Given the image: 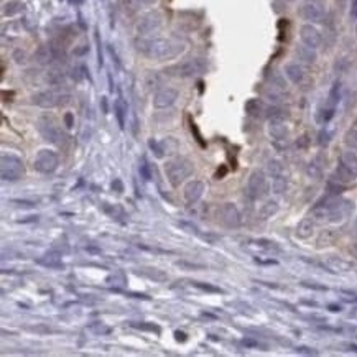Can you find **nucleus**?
I'll return each instance as SVG.
<instances>
[{"mask_svg":"<svg viewBox=\"0 0 357 357\" xmlns=\"http://www.w3.org/2000/svg\"><path fill=\"white\" fill-rule=\"evenodd\" d=\"M135 46L144 56L156 61L173 60L185 50V46L180 42H173L170 38H138Z\"/></svg>","mask_w":357,"mask_h":357,"instance_id":"nucleus-1","label":"nucleus"},{"mask_svg":"<svg viewBox=\"0 0 357 357\" xmlns=\"http://www.w3.org/2000/svg\"><path fill=\"white\" fill-rule=\"evenodd\" d=\"M352 211V203L341 197H328L313 208V217L318 222H341Z\"/></svg>","mask_w":357,"mask_h":357,"instance_id":"nucleus-2","label":"nucleus"},{"mask_svg":"<svg viewBox=\"0 0 357 357\" xmlns=\"http://www.w3.org/2000/svg\"><path fill=\"white\" fill-rule=\"evenodd\" d=\"M193 173H194V165L191 160H188L185 156L171 158V160L165 163V174L173 188H178L181 183H185Z\"/></svg>","mask_w":357,"mask_h":357,"instance_id":"nucleus-3","label":"nucleus"},{"mask_svg":"<svg viewBox=\"0 0 357 357\" xmlns=\"http://www.w3.org/2000/svg\"><path fill=\"white\" fill-rule=\"evenodd\" d=\"M206 71H208V63L201 58H191L166 68L165 73L174 77H193L197 74H204Z\"/></svg>","mask_w":357,"mask_h":357,"instance_id":"nucleus-4","label":"nucleus"},{"mask_svg":"<svg viewBox=\"0 0 357 357\" xmlns=\"http://www.w3.org/2000/svg\"><path fill=\"white\" fill-rule=\"evenodd\" d=\"M25 174V165L17 155H2L0 158V176L4 181H18Z\"/></svg>","mask_w":357,"mask_h":357,"instance_id":"nucleus-5","label":"nucleus"},{"mask_svg":"<svg viewBox=\"0 0 357 357\" xmlns=\"http://www.w3.org/2000/svg\"><path fill=\"white\" fill-rule=\"evenodd\" d=\"M38 132L42 133V137L46 142H51V144H54V145H63V142L66 140V135L61 132L58 124L54 122V118L48 117V115L39 117V121H38Z\"/></svg>","mask_w":357,"mask_h":357,"instance_id":"nucleus-6","label":"nucleus"},{"mask_svg":"<svg viewBox=\"0 0 357 357\" xmlns=\"http://www.w3.org/2000/svg\"><path fill=\"white\" fill-rule=\"evenodd\" d=\"M245 193L250 197V200H260V197L267 196L268 193V181L265 173L262 170H253L250 173V176L247 180V188H245Z\"/></svg>","mask_w":357,"mask_h":357,"instance_id":"nucleus-7","label":"nucleus"},{"mask_svg":"<svg viewBox=\"0 0 357 357\" xmlns=\"http://www.w3.org/2000/svg\"><path fill=\"white\" fill-rule=\"evenodd\" d=\"M60 165V156L56 152H53V150H39V152L36 153L35 160H33V166L35 170L38 173H43V174H48V173H53L54 170L58 168Z\"/></svg>","mask_w":357,"mask_h":357,"instance_id":"nucleus-8","label":"nucleus"},{"mask_svg":"<svg viewBox=\"0 0 357 357\" xmlns=\"http://www.w3.org/2000/svg\"><path fill=\"white\" fill-rule=\"evenodd\" d=\"M31 102L42 109H53V107H58V106H63V104H66V102H69V96H66V94H58L54 91H42L31 96Z\"/></svg>","mask_w":357,"mask_h":357,"instance_id":"nucleus-9","label":"nucleus"},{"mask_svg":"<svg viewBox=\"0 0 357 357\" xmlns=\"http://www.w3.org/2000/svg\"><path fill=\"white\" fill-rule=\"evenodd\" d=\"M162 25H163V15L158 10H152V12H148L140 17V20L137 23V31L140 35L148 36V35H152V33H155V31L160 30Z\"/></svg>","mask_w":357,"mask_h":357,"instance_id":"nucleus-10","label":"nucleus"},{"mask_svg":"<svg viewBox=\"0 0 357 357\" xmlns=\"http://www.w3.org/2000/svg\"><path fill=\"white\" fill-rule=\"evenodd\" d=\"M219 222L227 229H237L241 226V212L237 209V206L234 203H224L219 208Z\"/></svg>","mask_w":357,"mask_h":357,"instance_id":"nucleus-11","label":"nucleus"},{"mask_svg":"<svg viewBox=\"0 0 357 357\" xmlns=\"http://www.w3.org/2000/svg\"><path fill=\"white\" fill-rule=\"evenodd\" d=\"M300 17L308 22H323L324 18V9L320 0H306V2L300 7Z\"/></svg>","mask_w":357,"mask_h":357,"instance_id":"nucleus-12","label":"nucleus"},{"mask_svg":"<svg viewBox=\"0 0 357 357\" xmlns=\"http://www.w3.org/2000/svg\"><path fill=\"white\" fill-rule=\"evenodd\" d=\"M300 39H301V43L309 46V48H313V50L320 48V46L323 45L321 31L314 25H311V23H306V25L300 28Z\"/></svg>","mask_w":357,"mask_h":357,"instance_id":"nucleus-13","label":"nucleus"},{"mask_svg":"<svg viewBox=\"0 0 357 357\" xmlns=\"http://www.w3.org/2000/svg\"><path fill=\"white\" fill-rule=\"evenodd\" d=\"M180 96L178 89L174 87H162L158 89L153 96V107L156 109H166V107H171L174 102H176Z\"/></svg>","mask_w":357,"mask_h":357,"instance_id":"nucleus-14","label":"nucleus"},{"mask_svg":"<svg viewBox=\"0 0 357 357\" xmlns=\"http://www.w3.org/2000/svg\"><path fill=\"white\" fill-rule=\"evenodd\" d=\"M206 191V185L203 183V181L200 180H193V181H189V183L185 186V200L189 203V204H194L201 200V196L204 194Z\"/></svg>","mask_w":357,"mask_h":357,"instance_id":"nucleus-15","label":"nucleus"},{"mask_svg":"<svg viewBox=\"0 0 357 357\" xmlns=\"http://www.w3.org/2000/svg\"><path fill=\"white\" fill-rule=\"evenodd\" d=\"M324 265H326V268H329V272L332 273H343V272L352 270L351 262L343 257H338V255H328L324 259Z\"/></svg>","mask_w":357,"mask_h":357,"instance_id":"nucleus-16","label":"nucleus"},{"mask_svg":"<svg viewBox=\"0 0 357 357\" xmlns=\"http://www.w3.org/2000/svg\"><path fill=\"white\" fill-rule=\"evenodd\" d=\"M249 247L253 249L255 252H262V253H268V255H275V253H280L282 249L279 247V244L268 239H255L249 242Z\"/></svg>","mask_w":357,"mask_h":357,"instance_id":"nucleus-17","label":"nucleus"},{"mask_svg":"<svg viewBox=\"0 0 357 357\" xmlns=\"http://www.w3.org/2000/svg\"><path fill=\"white\" fill-rule=\"evenodd\" d=\"M36 264L45 267V268H53V270H60V268L65 267L63 265V260H61V253L58 250L46 252L42 259H36Z\"/></svg>","mask_w":357,"mask_h":357,"instance_id":"nucleus-18","label":"nucleus"},{"mask_svg":"<svg viewBox=\"0 0 357 357\" xmlns=\"http://www.w3.org/2000/svg\"><path fill=\"white\" fill-rule=\"evenodd\" d=\"M268 133L275 142H287L288 138V129L285 125L283 121L276 118V121H270V125H268Z\"/></svg>","mask_w":357,"mask_h":357,"instance_id":"nucleus-19","label":"nucleus"},{"mask_svg":"<svg viewBox=\"0 0 357 357\" xmlns=\"http://www.w3.org/2000/svg\"><path fill=\"white\" fill-rule=\"evenodd\" d=\"M285 76H287L288 81H291L293 84H300V83H303V79H305V71L298 63H288V65H285Z\"/></svg>","mask_w":357,"mask_h":357,"instance_id":"nucleus-20","label":"nucleus"},{"mask_svg":"<svg viewBox=\"0 0 357 357\" xmlns=\"http://www.w3.org/2000/svg\"><path fill=\"white\" fill-rule=\"evenodd\" d=\"M334 181L336 183H339V185H349V183H352V181L357 178L355 174L347 168L346 165H343L339 162V165H338V168H336V171H334Z\"/></svg>","mask_w":357,"mask_h":357,"instance_id":"nucleus-21","label":"nucleus"},{"mask_svg":"<svg viewBox=\"0 0 357 357\" xmlns=\"http://www.w3.org/2000/svg\"><path fill=\"white\" fill-rule=\"evenodd\" d=\"M314 234V221L311 217H305L298 222L296 226V237L298 239H309Z\"/></svg>","mask_w":357,"mask_h":357,"instance_id":"nucleus-22","label":"nucleus"},{"mask_svg":"<svg viewBox=\"0 0 357 357\" xmlns=\"http://www.w3.org/2000/svg\"><path fill=\"white\" fill-rule=\"evenodd\" d=\"M137 273L145 275L147 279L153 280V282H166L168 280V273L160 270V268H155V267H142L137 270Z\"/></svg>","mask_w":357,"mask_h":357,"instance_id":"nucleus-23","label":"nucleus"},{"mask_svg":"<svg viewBox=\"0 0 357 357\" xmlns=\"http://www.w3.org/2000/svg\"><path fill=\"white\" fill-rule=\"evenodd\" d=\"M336 241H338V232L334 229H324L318 235V239H316V244H318L320 249H323V247H329V245H334Z\"/></svg>","mask_w":357,"mask_h":357,"instance_id":"nucleus-24","label":"nucleus"},{"mask_svg":"<svg viewBox=\"0 0 357 357\" xmlns=\"http://www.w3.org/2000/svg\"><path fill=\"white\" fill-rule=\"evenodd\" d=\"M296 56H298V60H301L303 63H306V65H311V63L316 61V53H314V50L309 48V46H306V45L296 46Z\"/></svg>","mask_w":357,"mask_h":357,"instance_id":"nucleus-25","label":"nucleus"},{"mask_svg":"<svg viewBox=\"0 0 357 357\" xmlns=\"http://www.w3.org/2000/svg\"><path fill=\"white\" fill-rule=\"evenodd\" d=\"M279 212V203L276 201H267L265 204H262V208L259 211V217L260 219H270L272 216Z\"/></svg>","mask_w":357,"mask_h":357,"instance_id":"nucleus-26","label":"nucleus"},{"mask_svg":"<svg viewBox=\"0 0 357 357\" xmlns=\"http://www.w3.org/2000/svg\"><path fill=\"white\" fill-rule=\"evenodd\" d=\"M288 188V180H287V174H279V176H273L272 178V189L275 194H283L287 191Z\"/></svg>","mask_w":357,"mask_h":357,"instance_id":"nucleus-27","label":"nucleus"},{"mask_svg":"<svg viewBox=\"0 0 357 357\" xmlns=\"http://www.w3.org/2000/svg\"><path fill=\"white\" fill-rule=\"evenodd\" d=\"M320 158H321V156H316L313 162H309L308 168H306L308 176L313 178V180H320L321 174H323V165L320 163Z\"/></svg>","mask_w":357,"mask_h":357,"instance_id":"nucleus-28","label":"nucleus"},{"mask_svg":"<svg viewBox=\"0 0 357 357\" xmlns=\"http://www.w3.org/2000/svg\"><path fill=\"white\" fill-rule=\"evenodd\" d=\"M104 211L106 214H109L112 219H117V221H124L125 217V211L121 204H104Z\"/></svg>","mask_w":357,"mask_h":357,"instance_id":"nucleus-29","label":"nucleus"},{"mask_svg":"<svg viewBox=\"0 0 357 357\" xmlns=\"http://www.w3.org/2000/svg\"><path fill=\"white\" fill-rule=\"evenodd\" d=\"M341 163L346 165L347 168L357 176V155L354 152H344L343 155H341Z\"/></svg>","mask_w":357,"mask_h":357,"instance_id":"nucleus-30","label":"nucleus"},{"mask_svg":"<svg viewBox=\"0 0 357 357\" xmlns=\"http://www.w3.org/2000/svg\"><path fill=\"white\" fill-rule=\"evenodd\" d=\"M245 110H247L249 115L259 117V115H262V112H264V104H262L259 99H250V101H247V104H245Z\"/></svg>","mask_w":357,"mask_h":357,"instance_id":"nucleus-31","label":"nucleus"},{"mask_svg":"<svg viewBox=\"0 0 357 357\" xmlns=\"http://www.w3.org/2000/svg\"><path fill=\"white\" fill-rule=\"evenodd\" d=\"M114 110H115V117H117V122L118 125H121V129H124L125 127V115H127V106H125V102L122 99H118L115 102V106H114Z\"/></svg>","mask_w":357,"mask_h":357,"instance_id":"nucleus-32","label":"nucleus"},{"mask_svg":"<svg viewBox=\"0 0 357 357\" xmlns=\"http://www.w3.org/2000/svg\"><path fill=\"white\" fill-rule=\"evenodd\" d=\"M339 99H341V83H339V81H336L334 84H332L331 91H329V97H328L329 106L336 107V106H338V102H339Z\"/></svg>","mask_w":357,"mask_h":357,"instance_id":"nucleus-33","label":"nucleus"},{"mask_svg":"<svg viewBox=\"0 0 357 357\" xmlns=\"http://www.w3.org/2000/svg\"><path fill=\"white\" fill-rule=\"evenodd\" d=\"M174 265L180 267L181 270H188V272H197V270H204L206 268L201 264H193V262H186V260H178Z\"/></svg>","mask_w":357,"mask_h":357,"instance_id":"nucleus-34","label":"nucleus"},{"mask_svg":"<svg viewBox=\"0 0 357 357\" xmlns=\"http://www.w3.org/2000/svg\"><path fill=\"white\" fill-rule=\"evenodd\" d=\"M132 328L140 329V331H148V332H155V334H160V326H156L153 323H130Z\"/></svg>","mask_w":357,"mask_h":357,"instance_id":"nucleus-35","label":"nucleus"},{"mask_svg":"<svg viewBox=\"0 0 357 357\" xmlns=\"http://www.w3.org/2000/svg\"><path fill=\"white\" fill-rule=\"evenodd\" d=\"M334 112H336V107H332V106H328V107H324L320 110V115H318V121L321 124H328L332 117H334Z\"/></svg>","mask_w":357,"mask_h":357,"instance_id":"nucleus-36","label":"nucleus"},{"mask_svg":"<svg viewBox=\"0 0 357 357\" xmlns=\"http://www.w3.org/2000/svg\"><path fill=\"white\" fill-rule=\"evenodd\" d=\"M267 168H268V173L272 174V178L273 176H279V174H283L285 173V168H283V165L282 162L279 160H270L267 165Z\"/></svg>","mask_w":357,"mask_h":357,"instance_id":"nucleus-37","label":"nucleus"},{"mask_svg":"<svg viewBox=\"0 0 357 357\" xmlns=\"http://www.w3.org/2000/svg\"><path fill=\"white\" fill-rule=\"evenodd\" d=\"M344 142H346V145H347L349 148L357 150V129L347 130L346 135H344Z\"/></svg>","mask_w":357,"mask_h":357,"instance_id":"nucleus-38","label":"nucleus"},{"mask_svg":"<svg viewBox=\"0 0 357 357\" xmlns=\"http://www.w3.org/2000/svg\"><path fill=\"white\" fill-rule=\"evenodd\" d=\"M148 147H150V150H152L153 155H155L156 158H163V156H165V150H163L162 144H158V142H156L155 138H150V140H148Z\"/></svg>","mask_w":357,"mask_h":357,"instance_id":"nucleus-39","label":"nucleus"},{"mask_svg":"<svg viewBox=\"0 0 357 357\" xmlns=\"http://www.w3.org/2000/svg\"><path fill=\"white\" fill-rule=\"evenodd\" d=\"M193 287L200 288L203 291H208V293H222V290L219 287H214V285L211 283H203V282H191Z\"/></svg>","mask_w":357,"mask_h":357,"instance_id":"nucleus-40","label":"nucleus"},{"mask_svg":"<svg viewBox=\"0 0 357 357\" xmlns=\"http://www.w3.org/2000/svg\"><path fill=\"white\" fill-rule=\"evenodd\" d=\"M138 171H140V176L144 178L145 181L152 180V173H150V165L147 163L145 158H142V162H140V165H138Z\"/></svg>","mask_w":357,"mask_h":357,"instance_id":"nucleus-41","label":"nucleus"},{"mask_svg":"<svg viewBox=\"0 0 357 357\" xmlns=\"http://www.w3.org/2000/svg\"><path fill=\"white\" fill-rule=\"evenodd\" d=\"M46 79H48V83H51V84H61L63 81H65V74H63L61 71L54 69V71H50Z\"/></svg>","mask_w":357,"mask_h":357,"instance_id":"nucleus-42","label":"nucleus"},{"mask_svg":"<svg viewBox=\"0 0 357 357\" xmlns=\"http://www.w3.org/2000/svg\"><path fill=\"white\" fill-rule=\"evenodd\" d=\"M162 147L165 150V153H174V150L178 148V144H176V140H174L173 137H168L166 140L162 142Z\"/></svg>","mask_w":357,"mask_h":357,"instance_id":"nucleus-43","label":"nucleus"},{"mask_svg":"<svg viewBox=\"0 0 357 357\" xmlns=\"http://www.w3.org/2000/svg\"><path fill=\"white\" fill-rule=\"evenodd\" d=\"M189 127H191V132H193V135H194L196 142H197V144H200V147L206 148V142H204V138H203V135H201L200 129H197V125H196L193 121H189Z\"/></svg>","mask_w":357,"mask_h":357,"instance_id":"nucleus-44","label":"nucleus"},{"mask_svg":"<svg viewBox=\"0 0 357 357\" xmlns=\"http://www.w3.org/2000/svg\"><path fill=\"white\" fill-rule=\"evenodd\" d=\"M22 10V4L20 2H9L4 7V13L5 15H15Z\"/></svg>","mask_w":357,"mask_h":357,"instance_id":"nucleus-45","label":"nucleus"},{"mask_svg":"<svg viewBox=\"0 0 357 357\" xmlns=\"http://www.w3.org/2000/svg\"><path fill=\"white\" fill-rule=\"evenodd\" d=\"M158 84H160V77H158V74L150 73V74L147 76V86L150 87V89H156Z\"/></svg>","mask_w":357,"mask_h":357,"instance_id":"nucleus-46","label":"nucleus"},{"mask_svg":"<svg viewBox=\"0 0 357 357\" xmlns=\"http://www.w3.org/2000/svg\"><path fill=\"white\" fill-rule=\"evenodd\" d=\"M13 60L17 65H25V61H27V54L25 51H22V50H17L13 53Z\"/></svg>","mask_w":357,"mask_h":357,"instance_id":"nucleus-47","label":"nucleus"},{"mask_svg":"<svg viewBox=\"0 0 357 357\" xmlns=\"http://www.w3.org/2000/svg\"><path fill=\"white\" fill-rule=\"evenodd\" d=\"M178 226L186 229V232H189V234H197V227L193 224H188V222H178Z\"/></svg>","mask_w":357,"mask_h":357,"instance_id":"nucleus-48","label":"nucleus"},{"mask_svg":"<svg viewBox=\"0 0 357 357\" xmlns=\"http://www.w3.org/2000/svg\"><path fill=\"white\" fill-rule=\"evenodd\" d=\"M318 137H320V140H318V144H320V145H328V144H329V140H331V138H329V133H328L326 130L320 132V135H318Z\"/></svg>","mask_w":357,"mask_h":357,"instance_id":"nucleus-49","label":"nucleus"},{"mask_svg":"<svg viewBox=\"0 0 357 357\" xmlns=\"http://www.w3.org/2000/svg\"><path fill=\"white\" fill-rule=\"evenodd\" d=\"M65 125L68 127V129H73V127H74V115L71 112L65 114Z\"/></svg>","mask_w":357,"mask_h":357,"instance_id":"nucleus-50","label":"nucleus"},{"mask_svg":"<svg viewBox=\"0 0 357 357\" xmlns=\"http://www.w3.org/2000/svg\"><path fill=\"white\" fill-rule=\"evenodd\" d=\"M12 204H17L22 206V208H35V203H30V201H20V200H13Z\"/></svg>","mask_w":357,"mask_h":357,"instance_id":"nucleus-51","label":"nucleus"},{"mask_svg":"<svg viewBox=\"0 0 357 357\" xmlns=\"http://www.w3.org/2000/svg\"><path fill=\"white\" fill-rule=\"evenodd\" d=\"M296 352L308 354V355H316V354H318V352L314 351V349H309V347H296Z\"/></svg>","mask_w":357,"mask_h":357,"instance_id":"nucleus-52","label":"nucleus"},{"mask_svg":"<svg viewBox=\"0 0 357 357\" xmlns=\"http://www.w3.org/2000/svg\"><path fill=\"white\" fill-rule=\"evenodd\" d=\"M112 188L115 189L117 193H122V191H124V185H122V181L118 180V178L112 181Z\"/></svg>","mask_w":357,"mask_h":357,"instance_id":"nucleus-53","label":"nucleus"},{"mask_svg":"<svg viewBox=\"0 0 357 357\" xmlns=\"http://www.w3.org/2000/svg\"><path fill=\"white\" fill-rule=\"evenodd\" d=\"M351 17L357 20V0H351Z\"/></svg>","mask_w":357,"mask_h":357,"instance_id":"nucleus-54","label":"nucleus"},{"mask_svg":"<svg viewBox=\"0 0 357 357\" xmlns=\"http://www.w3.org/2000/svg\"><path fill=\"white\" fill-rule=\"evenodd\" d=\"M226 173H227V168H226V166H221V168L216 171V180H222V178L226 176Z\"/></svg>","mask_w":357,"mask_h":357,"instance_id":"nucleus-55","label":"nucleus"},{"mask_svg":"<svg viewBox=\"0 0 357 357\" xmlns=\"http://www.w3.org/2000/svg\"><path fill=\"white\" fill-rule=\"evenodd\" d=\"M86 51H89V46H87V45H81V48H76V50H74V54H77V56H81V54H84Z\"/></svg>","mask_w":357,"mask_h":357,"instance_id":"nucleus-56","label":"nucleus"},{"mask_svg":"<svg viewBox=\"0 0 357 357\" xmlns=\"http://www.w3.org/2000/svg\"><path fill=\"white\" fill-rule=\"evenodd\" d=\"M137 2L140 4V5H147V7H152V5H155L158 0H137Z\"/></svg>","mask_w":357,"mask_h":357,"instance_id":"nucleus-57","label":"nucleus"},{"mask_svg":"<svg viewBox=\"0 0 357 357\" xmlns=\"http://www.w3.org/2000/svg\"><path fill=\"white\" fill-rule=\"evenodd\" d=\"M174 336H176V341H181V343H185V341L188 339L185 332H181V331H176V332H174Z\"/></svg>","mask_w":357,"mask_h":357,"instance_id":"nucleus-58","label":"nucleus"},{"mask_svg":"<svg viewBox=\"0 0 357 357\" xmlns=\"http://www.w3.org/2000/svg\"><path fill=\"white\" fill-rule=\"evenodd\" d=\"M201 237H203L204 241H209V244H214V242H216V241L219 239L217 235H201Z\"/></svg>","mask_w":357,"mask_h":357,"instance_id":"nucleus-59","label":"nucleus"},{"mask_svg":"<svg viewBox=\"0 0 357 357\" xmlns=\"http://www.w3.org/2000/svg\"><path fill=\"white\" fill-rule=\"evenodd\" d=\"M102 110L107 114V101H106V97H102Z\"/></svg>","mask_w":357,"mask_h":357,"instance_id":"nucleus-60","label":"nucleus"},{"mask_svg":"<svg viewBox=\"0 0 357 357\" xmlns=\"http://www.w3.org/2000/svg\"><path fill=\"white\" fill-rule=\"evenodd\" d=\"M331 311H341V306H336V305H331Z\"/></svg>","mask_w":357,"mask_h":357,"instance_id":"nucleus-61","label":"nucleus"},{"mask_svg":"<svg viewBox=\"0 0 357 357\" xmlns=\"http://www.w3.org/2000/svg\"><path fill=\"white\" fill-rule=\"evenodd\" d=\"M354 235H355V239H357V219H355V224H354Z\"/></svg>","mask_w":357,"mask_h":357,"instance_id":"nucleus-62","label":"nucleus"},{"mask_svg":"<svg viewBox=\"0 0 357 357\" xmlns=\"http://www.w3.org/2000/svg\"><path fill=\"white\" fill-rule=\"evenodd\" d=\"M355 124H357V122H355Z\"/></svg>","mask_w":357,"mask_h":357,"instance_id":"nucleus-63","label":"nucleus"}]
</instances>
